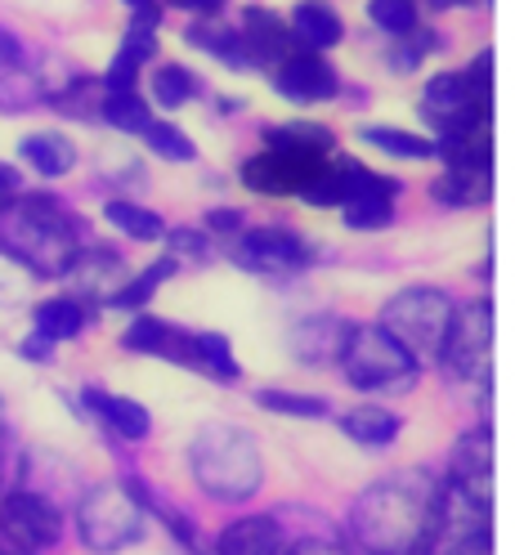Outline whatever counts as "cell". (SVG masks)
Here are the masks:
<instances>
[{"label":"cell","instance_id":"cell-1","mask_svg":"<svg viewBox=\"0 0 515 555\" xmlns=\"http://www.w3.org/2000/svg\"><path fill=\"white\" fill-rule=\"evenodd\" d=\"M443 479L412 470L372 483L350 511V533L368 555H422Z\"/></svg>","mask_w":515,"mask_h":555},{"label":"cell","instance_id":"cell-2","mask_svg":"<svg viewBox=\"0 0 515 555\" xmlns=\"http://www.w3.org/2000/svg\"><path fill=\"white\" fill-rule=\"evenodd\" d=\"M81 224L50 193L0 197V256H10L37 278H67L81 256Z\"/></svg>","mask_w":515,"mask_h":555},{"label":"cell","instance_id":"cell-3","mask_svg":"<svg viewBox=\"0 0 515 555\" xmlns=\"http://www.w3.org/2000/svg\"><path fill=\"white\" fill-rule=\"evenodd\" d=\"M189 470L197 489L216 502H247L265 483V457L247 430L206 426L189 448Z\"/></svg>","mask_w":515,"mask_h":555},{"label":"cell","instance_id":"cell-4","mask_svg":"<svg viewBox=\"0 0 515 555\" xmlns=\"http://www.w3.org/2000/svg\"><path fill=\"white\" fill-rule=\"evenodd\" d=\"M336 363L350 386L363 395H399V390H412V380H417V359H412L382 323L376 327L355 323L346 332V340H340Z\"/></svg>","mask_w":515,"mask_h":555},{"label":"cell","instance_id":"cell-5","mask_svg":"<svg viewBox=\"0 0 515 555\" xmlns=\"http://www.w3.org/2000/svg\"><path fill=\"white\" fill-rule=\"evenodd\" d=\"M453 300L439 287H403L399 296L386 300L382 327L403 345L412 359H439L443 336L453 327Z\"/></svg>","mask_w":515,"mask_h":555},{"label":"cell","instance_id":"cell-6","mask_svg":"<svg viewBox=\"0 0 515 555\" xmlns=\"http://www.w3.org/2000/svg\"><path fill=\"white\" fill-rule=\"evenodd\" d=\"M77 533L94 555H117L144 538V506L126 483H94L77 506Z\"/></svg>","mask_w":515,"mask_h":555},{"label":"cell","instance_id":"cell-7","mask_svg":"<svg viewBox=\"0 0 515 555\" xmlns=\"http://www.w3.org/2000/svg\"><path fill=\"white\" fill-rule=\"evenodd\" d=\"M422 555H493V506L466 498L443 479Z\"/></svg>","mask_w":515,"mask_h":555},{"label":"cell","instance_id":"cell-8","mask_svg":"<svg viewBox=\"0 0 515 555\" xmlns=\"http://www.w3.org/2000/svg\"><path fill=\"white\" fill-rule=\"evenodd\" d=\"M453 380L479 386L493 380V300H475L462 314H453V327L443 336V350L435 359Z\"/></svg>","mask_w":515,"mask_h":555},{"label":"cell","instance_id":"cell-9","mask_svg":"<svg viewBox=\"0 0 515 555\" xmlns=\"http://www.w3.org/2000/svg\"><path fill=\"white\" fill-rule=\"evenodd\" d=\"M0 538H5L14 551H27V555L54 551L63 542V515L50 498L14 489V493L0 498Z\"/></svg>","mask_w":515,"mask_h":555},{"label":"cell","instance_id":"cell-10","mask_svg":"<svg viewBox=\"0 0 515 555\" xmlns=\"http://www.w3.org/2000/svg\"><path fill=\"white\" fill-rule=\"evenodd\" d=\"M493 108L489 94H479L466 73H439L426 81V94H422V117L439 130V134H453V130H466L475 121H485Z\"/></svg>","mask_w":515,"mask_h":555},{"label":"cell","instance_id":"cell-11","mask_svg":"<svg viewBox=\"0 0 515 555\" xmlns=\"http://www.w3.org/2000/svg\"><path fill=\"white\" fill-rule=\"evenodd\" d=\"M327 157H309L296 149H279V144H265L256 157L243 162V184L260 197H300V189L314 180V170Z\"/></svg>","mask_w":515,"mask_h":555},{"label":"cell","instance_id":"cell-12","mask_svg":"<svg viewBox=\"0 0 515 555\" xmlns=\"http://www.w3.org/2000/svg\"><path fill=\"white\" fill-rule=\"evenodd\" d=\"M233 260L252 269V273H292L309 260V247L305 237L292 233V229H237V242H233Z\"/></svg>","mask_w":515,"mask_h":555},{"label":"cell","instance_id":"cell-13","mask_svg":"<svg viewBox=\"0 0 515 555\" xmlns=\"http://www.w3.org/2000/svg\"><path fill=\"white\" fill-rule=\"evenodd\" d=\"M462 489L466 498L493 506V430H471L458 439L453 457H449V475H443Z\"/></svg>","mask_w":515,"mask_h":555},{"label":"cell","instance_id":"cell-14","mask_svg":"<svg viewBox=\"0 0 515 555\" xmlns=\"http://www.w3.org/2000/svg\"><path fill=\"white\" fill-rule=\"evenodd\" d=\"M283 99L292 103H327L340 90V77L319 59V54H287L279 63V77H273Z\"/></svg>","mask_w":515,"mask_h":555},{"label":"cell","instance_id":"cell-15","mask_svg":"<svg viewBox=\"0 0 515 555\" xmlns=\"http://www.w3.org/2000/svg\"><path fill=\"white\" fill-rule=\"evenodd\" d=\"M121 345L130 354H153V359H166L176 367H189V359H193V332L166 323V319H149V314H140L126 327Z\"/></svg>","mask_w":515,"mask_h":555},{"label":"cell","instance_id":"cell-16","mask_svg":"<svg viewBox=\"0 0 515 555\" xmlns=\"http://www.w3.org/2000/svg\"><path fill=\"white\" fill-rule=\"evenodd\" d=\"M287 533L273 515H243L216 533V555H283Z\"/></svg>","mask_w":515,"mask_h":555},{"label":"cell","instance_id":"cell-17","mask_svg":"<svg viewBox=\"0 0 515 555\" xmlns=\"http://www.w3.org/2000/svg\"><path fill=\"white\" fill-rule=\"evenodd\" d=\"M81 399H86V408H90L117 439H130V443L149 439L153 416H149L144 403H134V399H126V395H108V390H99V386H90Z\"/></svg>","mask_w":515,"mask_h":555},{"label":"cell","instance_id":"cell-18","mask_svg":"<svg viewBox=\"0 0 515 555\" xmlns=\"http://www.w3.org/2000/svg\"><path fill=\"white\" fill-rule=\"evenodd\" d=\"M18 153H23V162L37 170L41 180H63L67 170L77 166V144L67 134H59V130H37V134H27L23 144H18Z\"/></svg>","mask_w":515,"mask_h":555},{"label":"cell","instance_id":"cell-19","mask_svg":"<svg viewBox=\"0 0 515 555\" xmlns=\"http://www.w3.org/2000/svg\"><path fill=\"white\" fill-rule=\"evenodd\" d=\"M237 37H243L252 63H283L292 54V31L273 18L269 10H247L243 31H237Z\"/></svg>","mask_w":515,"mask_h":555},{"label":"cell","instance_id":"cell-20","mask_svg":"<svg viewBox=\"0 0 515 555\" xmlns=\"http://www.w3.org/2000/svg\"><path fill=\"white\" fill-rule=\"evenodd\" d=\"M292 31L309 50H332V46H340V37H346V23H340V14L327 5V0H300L292 10Z\"/></svg>","mask_w":515,"mask_h":555},{"label":"cell","instance_id":"cell-21","mask_svg":"<svg viewBox=\"0 0 515 555\" xmlns=\"http://www.w3.org/2000/svg\"><path fill=\"white\" fill-rule=\"evenodd\" d=\"M346 332H350V327H346V323H336V319H309V323H296V332H292V350H296V359L309 363V367H327V363H336Z\"/></svg>","mask_w":515,"mask_h":555},{"label":"cell","instance_id":"cell-22","mask_svg":"<svg viewBox=\"0 0 515 555\" xmlns=\"http://www.w3.org/2000/svg\"><path fill=\"white\" fill-rule=\"evenodd\" d=\"M430 197L443 206H485L493 197V170H475V166H449L443 176L430 184Z\"/></svg>","mask_w":515,"mask_h":555},{"label":"cell","instance_id":"cell-23","mask_svg":"<svg viewBox=\"0 0 515 555\" xmlns=\"http://www.w3.org/2000/svg\"><path fill=\"white\" fill-rule=\"evenodd\" d=\"M340 430H346L359 448H390L399 439L403 422L382 403H359V408H350L346 416H340Z\"/></svg>","mask_w":515,"mask_h":555},{"label":"cell","instance_id":"cell-24","mask_svg":"<svg viewBox=\"0 0 515 555\" xmlns=\"http://www.w3.org/2000/svg\"><path fill=\"white\" fill-rule=\"evenodd\" d=\"M86 323H90V314H86V305L77 296H50V300H41L37 309H31V332L50 336L54 345L81 336Z\"/></svg>","mask_w":515,"mask_h":555},{"label":"cell","instance_id":"cell-25","mask_svg":"<svg viewBox=\"0 0 515 555\" xmlns=\"http://www.w3.org/2000/svg\"><path fill=\"white\" fill-rule=\"evenodd\" d=\"M67 273H77V292L99 296V300H113V292L126 283V264H121V256L103 251V247H94L90 256H86V247H81L77 264L67 269Z\"/></svg>","mask_w":515,"mask_h":555},{"label":"cell","instance_id":"cell-26","mask_svg":"<svg viewBox=\"0 0 515 555\" xmlns=\"http://www.w3.org/2000/svg\"><path fill=\"white\" fill-rule=\"evenodd\" d=\"M193 372L211 376V380H237L243 367L233 359V345L220 336V332H193V359H189Z\"/></svg>","mask_w":515,"mask_h":555},{"label":"cell","instance_id":"cell-27","mask_svg":"<svg viewBox=\"0 0 515 555\" xmlns=\"http://www.w3.org/2000/svg\"><path fill=\"white\" fill-rule=\"evenodd\" d=\"M103 220H108L117 233L134 237V242L166 237V220L157 211H149V206H140V202H126V197H113L108 206H103Z\"/></svg>","mask_w":515,"mask_h":555},{"label":"cell","instance_id":"cell-28","mask_svg":"<svg viewBox=\"0 0 515 555\" xmlns=\"http://www.w3.org/2000/svg\"><path fill=\"white\" fill-rule=\"evenodd\" d=\"M265 144L296 149V153H309V157H332L336 153V134L327 126H314V121H287V126L265 130Z\"/></svg>","mask_w":515,"mask_h":555},{"label":"cell","instance_id":"cell-29","mask_svg":"<svg viewBox=\"0 0 515 555\" xmlns=\"http://www.w3.org/2000/svg\"><path fill=\"white\" fill-rule=\"evenodd\" d=\"M94 113H99L103 121H108L113 130H121V134H144V130H149V121H153L149 103H144L140 94H134V90H108Z\"/></svg>","mask_w":515,"mask_h":555},{"label":"cell","instance_id":"cell-30","mask_svg":"<svg viewBox=\"0 0 515 555\" xmlns=\"http://www.w3.org/2000/svg\"><path fill=\"white\" fill-rule=\"evenodd\" d=\"M359 139H363V144H372V149L390 153V157H403V162H426V157H435V139L408 134V130H395V126H363Z\"/></svg>","mask_w":515,"mask_h":555},{"label":"cell","instance_id":"cell-31","mask_svg":"<svg viewBox=\"0 0 515 555\" xmlns=\"http://www.w3.org/2000/svg\"><path fill=\"white\" fill-rule=\"evenodd\" d=\"M176 269H180V260H176V256H162V260H157V264H149L144 273L126 278V283L113 292V300H108V305H113V309H140V305H149V300H153V292H157V287L166 283V278L176 273Z\"/></svg>","mask_w":515,"mask_h":555},{"label":"cell","instance_id":"cell-32","mask_svg":"<svg viewBox=\"0 0 515 555\" xmlns=\"http://www.w3.org/2000/svg\"><path fill=\"white\" fill-rule=\"evenodd\" d=\"M340 216H346V229H355V233L390 229L395 224V197L390 193H359L350 202H340Z\"/></svg>","mask_w":515,"mask_h":555},{"label":"cell","instance_id":"cell-33","mask_svg":"<svg viewBox=\"0 0 515 555\" xmlns=\"http://www.w3.org/2000/svg\"><path fill=\"white\" fill-rule=\"evenodd\" d=\"M189 46H197V50H206V54H216L220 63H233V67H247V63H252L243 37H237V31L216 27V23H193V27H189Z\"/></svg>","mask_w":515,"mask_h":555},{"label":"cell","instance_id":"cell-34","mask_svg":"<svg viewBox=\"0 0 515 555\" xmlns=\"http://www.w3.org/2000/svg\"><path fill=\"white\" fill-rule=\"evenodd\" d=\"M197 94V77L180 63H162L153 73V99L162 108H184V103Z\"/></svg>","mask_w":515,"mask_h":555},{"label":"cell","instance_id":"cell-35","mask_svg":"<svg viewBox=\"0 0 515 555\" xmlns=\"http://www.w3.org/2000/svg\"><path fill=\"white\" fill-rule=\"evenodd\" d=\"M256 403L265 412H279V416H305V422L327 416V403L319 395H296V390H256Z\"/></svg>","mask_w":515,"mask_h":555},{"label":"cell","instance_id":"cell-36","mask_svg":"<svg viewBox=\"0 0 515 555\" xmlns=\"http://www.w3.org/2000/svg\"><path fill=\"white\" fill-rule=\"evenodd\" d=\"M368 18L390 37H412L417 31V0H368Z\"/></svg>","mask_w":515,"mask_h":555},{"label":"cell","instance_id":"cell-37","mask_svg":"<svg viewBox=\"0 0 515 555\" xmlns=\"http://www.w3.org/2000/svg\"><path fill=\"white\" fill-rule=\"evenodd\" d=\"M144 139H149V149H153L162 162H193V157H197L193 139H189L180 126H170V121H149Z\"/></svg>","mask_w":515,"mask_h":555},{"label":"cell","instance_id":"cell-38","mask_svg":"<svg viewBox=\"0 0 515 555\" xmlns=\"http://www.w3.org/2000/svg\"><path fill=\"white\" fill-rule=\"evenodd\" d=\"M46 99V90L31 81L27 73H18V77H0V113H27L31 103H41Z\"/></svg>","mask_w":515,"mask_h":555},{"label":"cell","instance_id":"cell-39","mask_svg":"<svg viewBox=\"0 0 515 555\" xmlns=\"http://www.w3.org/2000/svg\"><path fill=\"white\" fill-rule=\"evenodd\" d=\"M166 242H170V256H176V260H184V256L206 260V256H211V242H206L202 229H166Z\"/></svg>","mask_w":515,"mask_h":555},{"label":"cell","instance_id":"cell-40","mask_svg":"<svg viewBox=\"0 0 515 555\" xmlns=\"http://www.w3.org/2000/svg\"><path fill=\"white\" fill-rule=\"evenodd\" d=\"M283 555H350V551L332 538H296L283 546Z\"/></svg>","mask_w":515,"mask_h":555},{"label":"cell","instance_id":"cell-41","mask_svg":"<svg viewBox=\"0 0 515 555\" xmlns=\"http://www.w3.org/2000/svg\"><path fill=\"white\" fill-rule=\"evenodd\" d=\"M466 81H471L479 94L493 99V50H479V59L466 67Z\"/></svg>","mask_w":515,"mask_h":555},{"label":"cell","instance_id":"cell-42","mask_svg":"<svg viewBox=\"0 0 515 555\" xmlns=\"http://www.w3.org/2000/svg\"><path fill=\"white\" fill-rule=\"evenodd\" d=\"M18 354H23L27 363H50V359H54V340L41 336V332H31V336L18 345Z\"/></svg>","mask_w":515,"mask_h":555},{"label":"cell","instance_id":"cell-43","mask_svg":"<svg viewBox=\"0 0 515 555\" xmlns=\"http://www.w3.org/2000/svg\"><path fill=\"white\" fill-rule=\"evenodd\" d=\"M206 229H211V233H237V229H243V211H233V206L224 211V206H220V211L206 216Z\"/></svg>","mask_w":515,"mask_h":555},{"label":"cell","instance_id":"cell-44","mask_svg":"<svg viewBox=\"0 0 515 555\" xmlns=\"http://www.w3.org/2000/svg\"><path fill=\"white\" fill-rule=\"evenodd\" d=\"M23 59V46H18V37L10 27H0V67H14Z\"/></svg>","mask_w":515,"mask_h":555},{"label":"cell","instance_id":"cell-45","mask_svg":"<svg viewBox=\"0 0 515 555\" xmlns=\"http://www.w3.org/2000/svg\"><path fill=\"white\" fill-rule=\"evenodd\" d=\"M170 5L193 10V14H220V5H224V0H170Z\"/></svg>","mask_w":515,"mask_h":555},{"label":"cell","instance_id":"cell-46","mask_svg":"<svg viewBox=\"0 0 515 555\" xmlns=\"http://www.w3.org/2000/svg\"><path fill=\"white\" fill-rule=\"evenodd\" d=\"M18 170L14 166H5V162H0V197H5V193H18Z\"/></svg>","mask_w":515,"mask_h":555},{"label":"cell","instance_id":"cell-47","mask_svg":"<svg viewBox=\"0 0 515 555\" xmlns=\"http://www.w3.org/2000/svg\"><path fill=\"white\" fill-rule=\"evenodd\" d=\"M121 5H130L134 14H153V0H121Z\"/></svg>","mask_w":515,"mask_h":555},{"label":"cell","instance_id":"cell-48","mask_svg":"<svg viewBox=\"0 0 515 555\" xmlns=\"http://www.w3.org/2000/svg\"><path fill=\"white\" fill-rule=\"evenodd\" d=\"M435 10H449V5H475V0H430Z\"/></svg>","mask_w":515,"mask_h":555},{"label":"cell","instance_id":"cell-49","mask_svg":"<svg viewBox=\"0 0 515 555\" xmlns=\"http://www.w3.org/2000/svg\"><path fill=\"white\" fill-rule=\"evenodd\" d=\"M0 422H5V403H0Z\"/></svg>","mask_w":515,"mask_h":555},{"label":"cell","instance_id":"cell-50","mask_svg":"<svg viewBox=\"0 0 515 555\" xmlns=\"http://www.w3.org/2000/svg\"><path fill=\"white\" fill-rule=\"evenodd\" d=\"M14 555H27V551H14Z\"/></svg>","mask_w":515,"mask_h":555},{"label":"cell","instance_id":"cell-51","mask_svg":"<svg viewBox=\"0 0 515 555\" xmlns=\"http://www.w3.org/2000/svg\"><path fill=\"white\" fill-rule=\"evenodd\" d=\"M0 555H5V551H0Z\"/></svg>","mask_w":515,"mask_h":555}]
</instances>
